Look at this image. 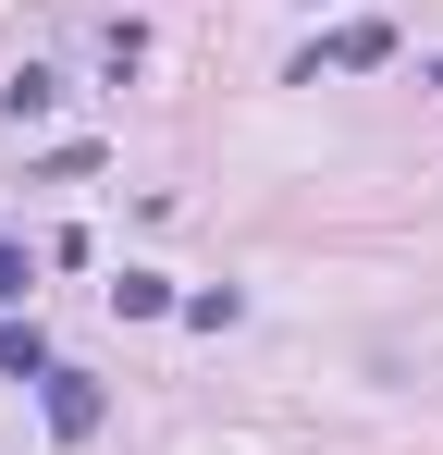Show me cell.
Here are the masks:
<instances>
[{"label": "cell", "mask_w": 443, "mask_h": 455, "mask_svg": "<svg viewBox=\"0 0 443 455\" xmlns=\"http://www.w3.org/2000/svg\"><path fill=\"white\" fill-rule=\"evenodd\" d=\"M0 381H50V332L37 320H0Z\"/></svg>", "instance_id": "3"}, {"label": "cell", "mask_w": 443, "mask_h": 455, "mask_svg": "<svg viewBox=\"0 0 443 455\" xmlns=\"http://www.w3.org/2000/svg\"><path fill=\"white\" fill-rule=\"evenodd\" d=\"M320 62H333V75H369V62H394V25H333V37L295 62V86H320Z\"/></svg>", "instance_id": "1"}, {"label": "cell", "mask_w": 443, "mask_h": 455, "mask_svg": "<svg viewBox=\"0 0 443 455\" xmlns=\"http://www.w3.org/2000/svg\"><path fill=\"white\" fill-rule=\"evenodd\" d=\"M0 307H25V246L0 234Z\"/></svg>", "instance_id": "6"}, {"label": "cell", "mask_w": 443, "mask_h": 455, "mask_svg": "<svg viewBox=\"0 0 443 455\" xmlns=\"http://www.w3.org/2000/svg\"><path fill=\"white\" fill-rule=\"evenodd\" d=\"M99 419H111V394H99L86 370H50V431H62V443H86Z\"/></svg>", "instance_id": "2"}, {"label": "cell", "mask_w": 443, "mask_h": 455, "mask_svg": "<svg viewBox=\"0 0 443 455\" xmlns=\"http://www.w3.org/2000/svg\"><path fill=\"white\" fill-rule=\"evenodd\" d=\"M50 99H62V75H50V62H25V75L0 86V111H12V124H50Z\"/></svg>", "instance_id": "4"}, {"label": "cell", "mask_w": 443, "mask_h": 455, "mask_svg": "<svg viewBox=\"0 0 443 455\" xmlns=\"http://www.w3.org/2000/svg\"><path fill=\"white\" fill-rule=\"evenodd\" d=\"M111 307H124V320H160V307H173V283H160V271H124V283H111Z\"/></svg>", "instance_id": "5"}]
</instances>
